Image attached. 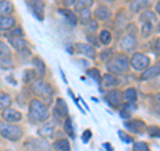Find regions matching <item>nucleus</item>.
<instances>
[{
    "mask_svg": "<svg viewBox=\"0 0 160 151\" xmlns=\"http://www.w3.org/2000/svg\"><path fill=\"white\" fill-rule=\"evenodd\" d=\"M62 2L66 8H71V7H73V4L76 3V0H62Z\"/></svg>",
    "mask_w": 160,
    "mask_h": 151,
    "instance_id": "nucleus-44",
    "label": "nucleus"
},
{
    "mask_svg": "<svg viewBox=\"0 0 160 151\" xmlns=\"http://www.w3.org/2000/svg\"><path fill=\"white\" fill-rule=\"evenodd\" d=\"M13 66L12 58H4L0 59V68H11Z\"/></svg>",
    "mask_w": 160,
    "mask_h": 151,
    "instance_id": "nucleus-38",
    "label": "nucleus"
},
{
    "mask_svg": "<svg viewBox=\"0 0 160 151\" xmlns=\"http://www.w3.org/2000/svg\"><path fill=\"white\" fill-rule=\"evenodd\" d=\"M151 66V58L143 52H132L129 58V67L133 68L135 71L143 72Z\"/></svg>",
    "mask_w": 160,
    "mask_h": 151,
    "instance_id": "nucleus-5",
    "label": "nucleus"
},
{
    "mask_svg": "<svg viewBox=\"0 0 160 151\" xmlns=\"http://www.w3.org/2000/svg\"><path fill=\"white\" fill-rule=\"evenodd\" d=\"M123 98L126 103H136L138 100V91L135 87H128L123 91Z\"/></svg>",
    "mask_w": 160,
    "mask_h": 151,
    "instance_id": "nucleus-23",
    "label": "nucleus"
},
{
    "mask_svg": "<svg viewBox=\"0 0 160 151\" xmlns=\"http://www.w3.org/2000/svg\"><path fill=\"white\" fill-rule=\"evenodd\" d=\"M53 148L56 150V151H71V144H69V140L68 139L62 138V139L55 140Z\"/></svg>",
    "mask_w": 160,
    "mask_h": 151,
    "instance_id": "nucleus-27",
    "label": "nucleus"
},
{
    "mask_svg": "<svg viewBox=\"0 0 160 151\" xmlns=\"http://www.w3.org/2000/svg\"><path fill=\"white\" fill-rule=\"evenodd\" d=\"M28 7L31 8V11L35 16L40 22H43L44 15H46V4H44L43 0H28Z\"/></svg>",
    "mask_w": 160,
    "mask_h": 151,
    "instance_id": "nucleus-12",
    "label": "nucleus"
},
{
    "mask_svg": "<svg viewBox=\"0 0 160 151\" xmlns=\"http://www.w3.org/2000/svg\"><path fill=\"white\" fill-rule=\"evenodd\" d=\"M51 112H49L48 106L42 102L39 98H33L28 103V118L33 124H42L49 120Z\"/></svg>",
    "mask_w": 160,
    "mask_h": 151,
    "instance_id": "nucleus-1",
    "label": "nucleus"
},
{
    "mask_svg": "<svg viewBox=\"0 0 160 151\" xmlns=\"http://www.w3.org/2000/svg\"><path fill=\"white\" fill-rule=\"evenodd\" d=\"M160 74V67L159 64L156 63L155 66H149L147 70H144V71L142 72V75H140V80H151V79H155L158 78Z\"/></svg>",
    "mask_w": 160,
    "mask_h": 151,
    "instance_id": "nucleus-18",
    "label": "nucleus"
},
{
    "mask_svg": "<svg viewBox=\"0 0 160 151\" xmlns=\"http://www.w3.org/2000/svg\"><path fill=\"white\" fill-rule=\"evenodd\" d=\"M75 49L83 56H86L88 59H96L98 58V49L93 46H91L89 43H76L75 44Z\"/></svg>",
    "mask_w": 160,
    "mask_h": 151,
    "instance_id": "nucleus-11",
    "label": "nucleus"
},
{
    "mask_svg": "<svg viewBox=\"0 0 160 151\" xmlns=\"http://www.w3.org/2000/svg\"><path fill=\"white\" fill-rule=\"evenodd\" d=\"M87 75H88L89 78H92L95 82L100 83V79H102V72H100V70L92 67V68H89L88 71H87Z\"/></svg>",
    "mask_w": 160,
    "mask_h": 151,
    "instance_id": "nucleus-34",
    "label": "nucleus"
},
{
    "mask_svg": "<svg viewBox=\"0 0 160 151\" xmlns=\"http://www.w3.org/2000/svg\"><path fill=\"white\" fill-rule=\"evenodd\" d=\"M36 72L33 71V70H27V71H24V76H23V82L26 84H29L32 83L35 79H36Z\"/></svg>",
    "mask_w": 160,
    "mask_h": 151,
    "instance_id": "nucleus-33",
    "label": "nucleus"
},
{
    "mask_svg": "<svg viewBox=\"0 0 160 151\" xmlns=\"http://www.w3.org/2000/svg\"><path fill=\"white\" fill-rule=\"evenodd\" d=\"M16 26V18L12 15L0 16V31H11Z\"/></svg>",
    "mask_w": 160,
    "mask_h": 151,
    "instance_id": "nucleus-19",
    "label": "nucleus"
},
{
    "mask_svg": "<svg viewBox=\"0 0 160 151\" xmlns=\"http://www.w3.org/2000/svg\"><path fill=\"white\" fill-rule=\"evenodd\" d=\"M100 83H102L103 87H106V88H112V87H118L120 84V79L116 76V75L104 74V75H102Z\"/></svg>",
    "mask_w": 160,
    "mask_h": 151,
    "instance_id": "nucleus-17",
    "label": "nucleus"
},
{
    "mask_svg": "<svg viewBox=\"0 0 160 151\" xmlns=\"http://www.w3.org/2000/svg\"><path fill=\"white\" fill-rule=\"evenodd\" d=\"M91 138H92V131L91 130H84V133L82 134V140L84 143H88L89 140H91Z\"/></svg>",
    "mask_w": 160,
    "mask_h": 151,
    "instance_id": "nucleus-43",
    "label": "nucleus"
},
{
    "mask_svg": "<svg viewBox=\"0 0 160 151\" xmlns=\"http://www.w3.org/2000/svg\"><path fill=\"white\" fill-rule=\"evenodd\" d=\"M58 12L60 15H63V16L72 24V26H76V24H78V16H76V13H75L73 11H71L69 8H59Z\"/></svg>",
    "mask_w": 160,
    "mask_h": 151,
    "instance_id": "nucleus-26",
    "label": "nucleus"
},
{
    "mask_svg": "<svg viewBox=\"0 0 160 151\" xmlns=\"http://www.w3.org/2000/svg\"><path fill=\"white\" fill-rule=\"evenodd\" d=\"M38 134H39V137H42L44 139L52 138L53 134H55V122L47 120V122L42 123V126L38 128Z\"/></svg>",
    "mask_w": 160,
    "mask_h": 151,
    "instance_id": "nucleus-15",
    "label": "nucleus"
},
{
    "mask_svg": "<svg viewBox=\"0 0 160 151\" xmlns=\"http://www.w3.org/2000/svg\"><path fill=\"white\" fill-rule=\"evenodd\" d=\"M93 3H95V0H76V3L73 4L75 12H79L86 8H91L93 6Z\"/></svg>",
    "mask_w": 160,
    "mask_h": 151,
    "instance_id": "nucleus-29",
    "label": "nucleus"
},
{
    "mask_svg": "<svg viewBox=\"0 0 160 151\" xmlns=\"http://www.w3.org/2000/svg\"><path fill=\"white\" fill-rule=\"evenodd\" d=\"M155 24L152 23H142V28H140V34L143 38H149L153 34Z\"/></svg>",
    "mask_w": 160,
    "mask_h": 151,
    "instance_id": "nucleus-30",
    "label": "nucleus"
},
{
    "mask_svg": "<svg viewBox=\"0 0 160 151\" xmlns=\"http://www.w3.org/2000/svg\"><path fill=\"white\" fill-rule=\"evenodd\" d=\"M9 38H24V31H23V28L16 24V26H15V27L11 29V32H9Z\"/></svg>",
    "mask_w": 160,
    "mask_h": 151,
    "instance_id": "nucleus-35",
    "label": "nucleus"
},
{
    "mask_svg": "<svg viewBox=\"0 0 160 151\" xmlns=\"http://www.w3.org/2000/svg\"><path fill=\"white\" fill-rule=\"evenodd\" d=\"M119 47L123 49L124 52H133L135 48L138 47V39L136 35L131 32H126V35L120 39Z\"/></svg>",
    "mask_w": 160,
    "mask_h": 151,
    "instance_id": "nucleus-7",
    "label": "nucleus"
},
{
    "mask_svg": "<svg viewBox=\"0 0 160 151\" xmlns=\"http://www.w3.org/2000/svg\"><path fill=\"white\" fill-rule=\"evenodd\" d=\"M0 36H2V31H0Z\"/></svg>",
    "mask_w": 160,
    "mask_h": 151,
    "instance_id": "nucleus-48",
    "label": "nucleus"
},
{
    "mask_svg": "<svg viewBox=\"0 0 160 151\" xmlns=\"http://www.w3.org/2000/svg\"><path fill=\"white\" fill-rule=\"evenodd\" d=\"M113 55V51L111 48H107V49H104V51H102L100 52V55H99V58H100V60H103V62H107V60L111 58Z\"/></svg>",
    "mask_w": 160,
    "mask_h": 151,
    "instance_id": "nucleus-37",
    "label": "nucleus"
},
{
    "mask_svg": "<svg viewBox=\"0 0 160 151\" xmlns=\"http://www.w3.org/2000/svg\"><path fill=\"white\" fill-rule=\"evenodd\" d=\"M139 20L142 23H152V24H155V26H158V24H159L158 15L155 13L153 11H149V9H144V11L140 12Z\"/></svg>",
    "mask_w": 160,
    "mask_h": 151,
    "instance_id": "nucleus-20",
    "label": "nucleus"
},
{
    "mask_svg": "<svg viewBox=\"0 0 160 151\" xmlns=\"http://www.w3.org/2000/svg\"><path fill=\"white\" fill-rule=\"evenodd\" d=\"M133 151H151V148H149V146H148L147 142H142V140H139V142L133 143Z\"/></svg>",
    "mask_w": 160,
    "mask_h": 151,
    "instance_id": "nucleus-36",
    "label": "nucleus"
},
{
    "mask_svg": "<svg viewBox=\"0 0 160 151\" xmlns=\"http://www.w3.org/2000/svg\"><path fill=\"white\" fill-rule=\"evenodd\" d=\"M148 135L151 138H159V127L158 126H151V127H147V131Z\"/></svg>",
    "mask_w": 160,
    "mask_h": 151,
    "instance_id": "nucleus-40",
    "label": "nucleus"
},
{
    "mask_svg": "<svg viewBox=\"0 0 160 151\" xmlns=\"http://www.w3.org/2000/svg\"><path fill=\"white\" fill-rule=\"evenodd\" d=\"M103 146H104V148H107V151H113V147L109 143H104Z\"/></svg>",
    "mask_w": 160,
    "mask_h": 151,
    "instance_id": "nucleus-46",
    "label": "nucleus"
},
{
    "mask_svg": "<svg viewBox=\"0 0 160 151\" xmlns=\"http://www.w3.org/2000/svg\"><path fill=\"white\" fill-rule=\"evenodd\" d=\"M93 16L98 22H106V20H108L112 16V9L108 6H106V4H100V6L95 8Z\"/></svg>",
    "mask_w": 160,
    "mask_h": 151,
    "instance_id": "nucleus-14",
    "label": "nucleus"
},
{
    "mask_svg": "<svg viewBox=\"0 0 160 151\" xmlns=\"http://www.w3.org/2000/svg\"><path fill=\"white\" fill-rule=\"evenodd\" d=\"M86 26H87V28H88V31L91 32V34H93V32H96V31H98L99 23H98V20H91V22L87 23Z\"/></svg>",
    "mask_w": 160,
    "mask_h": 151,
    "instance_id": "nucleus-41",
    "label": "nucleus"
},
{
    "mask_svg": "<svg viewBox=\"0 0 160 151\" xmlns=\"http://www.w3.org/2000/svg\"><path fill=\"white\" fill-rule=\"evenodd\" d=\"M53 112L60 119L68 118V115H69V107H68L67 102L63 98H56V100H55V110H53Z\"/></svg>",
    "mask_w": 160,
    "mask_h": 151,
    "instance_id": "nucleus-13",
    "label": "nucleus"
},
{
    "mask_svg": "<svg viewBox=\"0 0 160 151\" xmlns=\"http://www.w3.org/2000/svg\"><path fill=\"white\" fill-rule=\"evenodd\" d=\"M78 16V23H82V24H87L92 20V11L91 8H86V9H82L79 12H75Z\"/></svg>",
    "mask_w": 160,
    "mask_h": 151,
    "instance_id": "nucleus-24",
    "label": "nucleus"
},
{
    "mask_svg": "<svg viewBox=\"0 0 160 151\" xmlns=\"http://www.w3.org/2000/svg\"><path fill=\"white\" fill-rule=\"evenodd\" d=\"M87 40H88V43L91 44V46H93L95 48H96L98 46H100V43H99V40H98V38L95 36L93 34H91V35H87Z\"/></svg>",
    "mask_w": 160,
    "mask_h": 151,
    "instance_id": "nucleus-42",
    "label": "nucleus"
},
{
    "mask_svg": "<svg viewBox=\"0 0 160 151\" xmlns=\"http://www.w3.org/2000/svg\"><path fill=\"white\" fill-rule=\"evenodd\" d=\"M106 102L111 106L112 108H120L124 104L123 91H120L118 88H111L106 94Z\"/></svg>",
    "mask_w": 160,
    "mask_h": 151,
    "instance_id": "nucleus-6",
    "label": "nucleus"
},
{
    "mask_svg": "<svg viewBox=\"0 0 160 151\" xmlns=\"http://www.w3.org/2000/svg\"><path fill=\"white\" fill-rule=\"evenodd\" d=\"M149 4H151V0H132L129 3V9L133 13H139L144 11V9H147L149 7Z\"/></svg>",
    "mask_w": 160,
    "mask_h": 151,
    "instance_id": "nucleus-21",
    "label": "nucleus"
},
{
    "mask_svg": "<svg viewBox=\"0 0 160 151\" xmlns=\"http://www.w3.org/2000/svg\"><path fill=\"white\" fill-rule=\"evenodd\" d=\"M9 43H11L12 47L16 49L19 54H22L23 56H29V55H31V49H29L28 42L24 38H9Z\"/></svg>",
    "mask_w": 160,
    "mask_h": 151,
    "instance_id": "nucleus-10",
    "label": "nucleus"
},
{
    "mask_svg": "<svg viewBox=\"0 0 160 151\" xmlns=\"http://www.w3.org/2000/svg\"><path fill=\"white\" fill-rule=\"evenodd\" d=\"M98 40H99V43L102 44V46H109L112 42V34L109 29H102V31L99 32L98 35Z\"/></svg>",
    "mask_w": 160,
    "mask_h": 151,
    "instance_id": "nucleus-25",
    "label": "nucleus"
},
{
    "mask_svg": "<svg viewBox=\"0 0 160 151\" xmlns=\"http://www.w3.org/2000/svg\"><path fill=\"white\" fill-rule=\"evenodd\" d=\"M124 127H126L128 131H131L133 134L142 135L147 131V124L143 122L142 119H131V120H126L124 122Z\"/></svg>",
    "mask_w": 160,
    "mask_h": 151,
    "instance_id": "nucleus-8",
    "label": "nucleus"
},
{
    "mask_svg": "<svg viewBox=\"0 0 160 151\" xmlns=\"http://www.w3.org/2000/svg\"><path fill=\"white\" fill-rule=\"evenodd\" d=\"M4 58H12V52L7 44L0 40V59H4Z\"/></svg>",
    "mask_w": 160,
    "mask_h": 151,
    "instance_id": "nucleus-32",
    "label": "nucleus"
},
{
    "mask_svg": "<svg viewBox=\"0 0 160 151\" xmlns=\"http://www.w3.org/2000/svg\"><path fill=\"white\" fill-rule=\"evenodd\" d=\"M31 90L32 92L36 95V96H40V98H44L48 100V103L51 102V98L55 94V90L51 84L48 82H46L43 78H36L31 83Z\"/></svg>",
    "mask_w": 160,
    "mask_h": 151,
    "instance_id": "nucleus-4",
    "label": "nucleus"
},
{
    "mask_svg": "<svg viewBox=\"0 0 160 151\" xmlns=\"http://www.w3.org/2000/svg\"><path fill=\"white\" fill-rule=\"evenodd\" d=\"M155 13L156 15L160 13V2H156V6H155Z\"/></svg>",
    "mask_w": 160,
    "mask_h": 151,
    "instance_id": "nucleus-45",
    "label": "nucleus"
},
{
    "mask_svg": "<svg viewBox=\"0 0 160 151\" xmlns=\"http://www.w3.org/2000/svg\"><path fill=\"white\" fill-rule=\"evenodd\" d=\"M0 135L4 139L9 140V142H19L24 137V131L18 124L7 123L4 120H0Z\"/></svg>",
    "mask_w": 160,
    "mask_h": 151,
    "instance_id": "nucleus-3",
    "label": "nucleus"
},
{
    "mask_svg": "<svg viewBox=\"0 0 160 151\" xmlns=\"http://www.w3.org/2000/svg\"><path fill=\"white\" fill-rule=\"evenodd\" d=\"M11 104H12L11 95H9L8 92H6V91H0V111L4 110V108L11 107Z\"/></svg>",
    "mask_w": 160,
    "mask_h": 151,
    "instance_id": "nucleus-28",
    "label": "nucleus"
},
{
    "mask_svg": "<svg viewBox=\"0 0 160 151\" xmlns=\"http://www.w3.org/2000/svg\"><path fill=\"white\" fill-rule=\"evenodd\" d=\"M107 70L108 74L112 75L127 74L129 70V58L126 54H118L115 56H111L107 60Z\"/></svg>",
    "mask_w": 160,
    "mask_h": 151,
    "instance_id": "nucleus-2",
    "label": "nucleus"
},
{
    "mask_svg": "<svg viewBox=\"0 0 160 151\" xmlns=\"http://www.w3.org/2000/svg\"><path fill=\"white\" fill-rule=\"evenodd\" d=\"M108 2H115V0H108Z\"/></svg>",
    "mask_w": 160,
    "mask_h": 151,
    "instance_id": "nucleus-47",
    "label": "nucleus"
},
{
    "mask_svg": "<svg viewBox=\"0 0 160 151\" xmlns=\"http://www.w3.org/2000/svg\"><path fill=\"white\" fill-rule=\"evenodd\" d=\"M2 118H3L4 122L16 124V123H19V122H22L23 120V114L20 112L19 110L8 107V108L2 110Z\"/></svg>",
    "mask_w": 160,
    "mask_h": 151,
    "instance_id": "nucleus-9",
    "label": "nucleus"
},
{
    "mask_svg": "<svg viewBox=\"0 0 160 151\" xmlns=\"http://www.w3.org/2000/svg\"><path fill=\"white\" fill-rule=\"evenodd\" d=\"M32 66H33V71L36 72V75L39 78H44L47 74V67H46V63L44 60L40 58V56H33L32 58Z\"/></svg>",
    "mask_w": 160,
    "mask_h": 151,
    "instance_id": "nucleus-16",
    "label": "nucleus"
},
{
    "mask_svg": "<svg viewBox=\"0 0 160 151\" xmlns=\"http://www.w3.org/2000/svg\"><path fill=\"white\" fill-rule=\"evenodd\" d=\"M64 131L71 139H75V128H73V123L71 118H66V122H64Z\"/></svg>",
    "mask_w": 160,
    "mask_h": 151,
    "instance_id": "nucleus-31",
    "label": "nucleus"
},
{
    "mask_svg": "<svg viewBox=\"0 0 160 151\" xmlns=\"http://www.w3.org/2000/svg\"><path fill=\"white\" fill-rule=\"evenodd\" d=\"M13 11H15V7L11 0H0V16L12 15Z\"/></svg>",
    "mask_w": 160,
    "mask_h": 151,
    "instance_id": "nucleus-22",
    "label": "nucleus"
},
{
    "mask_svg": "<svg viewBox=\"0 0 160 151\" xmlns=\"http://www.w3.org/2000/svg\"><path fill=\"white\" fill-rule=\"evenodd\" d=\"M119 137L122 140H124L126 143H132L133 142V137H131V135H128L126 131H122V130H119Z\"/></svg>",
    "mask_w": 160,
    "mask_h": 151,
    "instance_id": "nucleus-39",
    "label": "nucleus"
}]
</instances>
